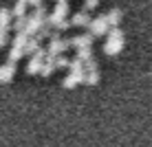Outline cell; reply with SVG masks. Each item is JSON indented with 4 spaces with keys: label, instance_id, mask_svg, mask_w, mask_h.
<instances>
[{
    "label": "cell",
    "instance_id": "obj_1",
    "mask_svg": "<svg viewBox=\"0 0 152 147\" xmlns=\"http://www.w3.org/2000/svg\"><path fill=\"white\" fill-rule=\"evenodd\" d=\"M121 49H124V31L121 29H110L108 31V40H106V44H104V53L106 55H117V53H121Z\"/></svg>",
    "mask_w": 152,
    "mask_h": 147
},
{
    "label": "cell",
    "instance_id": "obj_2",
    "mask_svg": "<svg viewBox=\"0 0 152 147\" xmlns=\"http://www.w3.org/2000/svg\"><path fill=\"white\" fill-rule=\"evenodd\" d=\"M108 31H110V24H108L106 13L93 18V22L88 24V33H91V35H108Z\"/></svg>",
    "mask_w": 152,
    "mask_h": 147
},
{
    "label": "cell",
    "instance_id": "obj_3",
    "mask_svg": "<svg viewBox=\"0 0 152 147\" xmlns=\"http://www.w3.org/2000/svg\"><path fill=\"white\" fill-rule=\"evenodd\" d=\"M91 22H93V18L88 15V11H84V9H82V11H75V13H73V18H71L73 27H86L88 29V24H91Z\"/></svg>",
    "mask_w": 152,
    "mask_h": 147
},
{
    "label": "cell",
    "instance_id": "obj_4",
    "mask_svg": "<svg viewBox=\"0 0 152 147\" xmlns=\"http://www.w3.org/2000/svg\"><path fill=\"white\" fill-rule=\"evenodd\" d=\"M71 44H73V49H91V44H93V35L91 33H82V35H75V38L71 40Z\"/></svg>",
    "mask_w": 152,
    "mask_h": 147
},
{
    "label": "cell",
    "instance_id": "obj_5",
    "mask_svg": "<svg viewBox=\"0 0 152 147\" xmlns=\"http://www.w3.org/2000/svg\"><path fill=\"white\" fill-rule=\"evenodd\" d=\"M13 75H15V64H13V62H7V64L0 66V83L11 81Z\"/></svg>",
    "mask_w": 152,
    "mask_h": 147
},
{
    "label": "cell",
    "instance_id": "obj_6",
    "mask_svg": "<svg viewBox=\"0 0 152 147\" xmlns=\"http://www.w3.org/2000/svg\"><path fill=\"white\" fill-rule=\"evenodd\" d=\"M84 81H86V72H80V75H77V72H71V75H66V79L62 81V86L71 90V88H75L77 83H84Z\"/></svg>",
    "mask_w": 152,
    "mask_h": 147
},
{
    "label": "cell",
    "instance_id": "obj_7",
    "mask_svg": "<svg viewBox=\"0 0 152 147\" xmlns=\"http://www.w3.org/2000/svg\"><path fill=\"white\" fill-rule=\"evenodd\" d=\"M27 4H29V0H15V4L11 9L13 18H27Z\"/></svg>",
    "mask_w": 152,
    "mask_h": 147
},
{
    "label": "cell",
    "instance_id": "obj_8",
    "mask_svg": "<svg viewBox=\"0 0 152 147\" xmlns=\"http://www.w3.org/2000/svg\"><path fill=\"white\" fill-rule=\"evenodd\" d=\"M11 18H13L11 9H7V7L0 9V27H2V29H11V27H13V24H11Z\"/></svg>",
    "mask_w": 152,
    "mask_h": 147
},
{
    "label": "cell",
    "instance_id": "obj_9",
    "mask_svg": "<svg viewBox=\"0 0 152 147\" xmlns=\"http://www.w3.org/2000/svg\"><path fill=\"white\" fill-rule=\"evenodd\" d=\"M108 18V24H110V29H117L119 22H121V9H110V11L106 13Z\"/></svg>",
    "mask_w": 152,
    "mask_h": 147
},
{
    "label": "cell",
    "instance_id": "obj_10",
    "mask_svg": "<svg viewBox=\"0 0 152 147\" xmlns=\"http://www.w3.org/2000/svg\"><path fill=\"white\" fill-rule=\"evenodd\" d=\"M22 55H27V51H24L22 46H11V49H9V62H13V64H15Z\"/></svg>",
    "mask_w": 152,
    "mask_h": 147
},
{
    "label": "cell",
    "instance_id": "obj_11",
    "mask_svg": "<svg viewBox=\"0 0 152 147\" xmlns=\"http://www.w3.org/2000/svg\"><path fill=\"white\" fill-rule=\"evenodd\" d=\"M40 49H42V46H40V40H38V38H31V40H29V44H27V49H24V51H27V55H31V57H33V55L38 53Z\"/></svg>",
    "mask_w": 152,
    "mask_h": 147
},
{
    "label": "cell",
    "instance_id": "obj_12",
    "mask_svg": "<svg viewBox=\"0 0 152 147\" xmlns=\"http://www.w3.org/2000/svg\"><path fill=\"white\" fill-rule=\"evenodd\" d=\"M27 22H29V20L27 18H15V22H13V31H15V33H22V31H27Z\"/></svg>",
    "mask_w": 152,
    "mask_h": 147
},
{
    "label": "cell",
    "instance_id": "obj_13",
    "mask_svg": "<svg viewBox=\"0 0 152 147\" xmlns=\"http://www.w3.org/2000/svg\"><path fill=\"white\" fill-rule=\"evenodd\" d=\"M77 59H82L84 64H86V62H91V59H93V51H91V49H80V51H77Z\"/></svg>",
    "mask_w": 152,
    "mask_h": 147
},
{
    "label": "cell",
    "instance_id": "obj_14",
    "mask_svg": "<svg viewBox=\"0 0 152 147\" xmlns=\"http://www.w3.org/2000/svg\"><path fill=\"white\" fill-rule=\"evenodd\" d=\"M53 13H55V15H60V18H66V15H69V4L57 2V4H55V9H53Z\"/></svg>",
    "mask_w": 152,
    "mask_h": 147
},
{
    "label": "cell",
    "instance_id": "obj_15",
    "mask_svg": "<svg viewBox=\"0 0 152 147\" xmlns=\"http://www.w3.org/2000/svg\"><path fill=\"white\" fill-rule=\"evenodd\" d=\"M97 81H99V72H97V70L86 72V81H84V83H88V86H95Z\"/></svg>",
    "mask_w": 152,
    "mask_h": 147
},
{
    "label": "cell",
    "instance_id": "obj_16",
    "mask_svg": "<svg viewBox=\"0 0 152 147\" xmlns=\"http://www.w3.org/2000/svg\"><path fill=\"white\" fill-rule=\"evenodd\" d=\"M55 66H57V68H69V66H71V59H66L64 55H57V59H55Z\"/></svg>",
    "mask_w": 152,
    "mask_h": 147
},
{
    "label": "cell",
    "instance_id": "obj_17",
    "mask_svg": "<svg viewBox=\"0 0 152 147\" xmlns=\"http://www.w3.org/2000/svg\"><path fill=\"white\" fill-rule=\"evenodd\" d=\"M99 0H84V11H91V9H97Z\"/></svg>",
    "mask_w": 152,
    "mask_h": 147
},
{
    "label": "cell",
    "instance_id": "obj_18",
    "mask_svg": "<svg viewBox=\"0 0 152 147\" xmlns=\"http://www.w3.org/2000/svg\"><path fill=\"white\" fill-rule=\"evenodd\" d=\"M69 27H73V24H71V20H66V18H64V20H62V22L55 27V31H60V33H62V31H66Z\"/></svg>",
    "mask_w": 152,
    "mask_h": 147
},
{
    "label": "cell",
    "instance_id": "obj_19",
    "mask_svg": "<svg viewBox=\"0 0 152 147\" xmlns=\"http://www.w3.org/2000/svg\"><path fill=\"white\" fill-rule=\"evenodd\" d=\"M7 40H9V33H4V35H0V49H2L4 44H7Z\"/></svg>",
    "mask_w": 152,
    "mask_h": 147
},
{
    "label": "cell",
    "instance_id": "obj_20",
    "mask_svg": "<svg viewBox=\"0 0 152 147\" xmlns=\"http://www.w3.org/2000/svg\"><path fill=\"white\" fill-rule=\"evenodd\" d=\"M29 4H31V7H35V9H38V7H42V0H29Z\"/></svg>",
    "mask_w": 152,
    "mask_h": 147
},
{
    "label": "cell",
    "instance_id": "obj_21",
    "mask_svg": "<svg viewBox=\"0 0 152 147\" xmlns=\"http://www.w3.org/2000/svg\"><path fill=\"white\" fill-rule=\"evenodd\" d=\"M57 2H62V4H69V0H57Z\"/></svg>",
    "mask_w": 152,
    "mask_h": 147
},
{
    "label": "cell",
    "instance_id": "obj_22",
    "mask_svg": "<svg viewBox=\"0 0 152 147\" xmlns=\"http://www.w3.org/2000/svg\"><path fill=\"white\" fill-rule=\"evenodd\" d=\"M150 75H152V70H150Z\"/></svg>",
    "mask_w": 152,
    "mask_h": 147
}]
</instances>
